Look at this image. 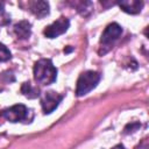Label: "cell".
Instances as JSON below:
<instances>
[{
    "label": "cell",
    "instance_id": "cell-1",
    "mask_svg": "<svg viewBox=\"0 0 149 149\" xmlns=\"http://www.w3.org/2000/svg\"><path fill=\"white\" fill-rule=\"evenodd\" d=\"M34 78L38 84L50 85L57 78V69L50 59L42 58L34 65Z\"/></svg>",
    "mask_w": 149,
    "mask_h": 149
},
{
    "label": "cell",
    "instance_id": "cell-2",
    "mask_svg": "<svg viewBox=\"0 0 149 149\" xmlns=\"http://www.w3.org/2000/svg\"><path fill=\"white\" fill-rule=\"evenodd\" d=\"M101 79V74L97 71H85L83 72L78 80H77V86H76V95L77 97H83L91 92L93 88L97 87Z\"/></svg>",
    "mask_w": 149,
    "mask_h": 149
},
{
    "label": "cell",
    "instance_id": "cell-3",
    "mask_svg": "<svg viewBox=\"0 0 149 149\" xmlns=\"http://www.w3.org/2000/svg\"><path fill=\"white\" fill-rule=\"evenodd\" d=\"M122 34V27L116 23V22H113L111 24H108L104 33L101 34V38H100V45L101 48H106L105 49V52L108 50L109 45L113 44L119 37L120 35Z\"/></svg>",
    "mask_w": 149,
    "mask_h": 149
},
{
    "label": "cell",
    "instance_id": "cell-4",
    "mask_svg": "<svg viewBox=\"0 0 149 149\" xmlns=\"http://www.w3.org/2000/svg\"><path fill=\"white\" fill-rule=\"evenodd\" d=\"M28 113H29V109L24 105L17 104V105H13L9 108H6L2 112V116L7 121L15 123V122H20V121L27 120L28 119Z\"/></svg>",
    "mask_w": 149,
    "mask_h": 149
},
{
    "label": "cell",
    "instance_id": "cell-5",
    "mask_svg": "<svg viewBox=\"0 0 149 149\" xmlns=\"http://www.w3.org/2000/svg\"><path fill=\"white\" fill-rule=\"evenodd\" d=\"M62 100H63V95L58 94L55 91L44 92V94L41 98V106H42L43 113L50 114L51 112H54L58 107V105Z\"/></svg>",
    "mask_w": 149,
    "mask_h": 149
},
{
    "label": "cell",
    "instance_id": "cell-6",
    "mask_svg": "<svg viewBox=\"0 0 149 149\" xmlns=\"http://www.w3.org/2000/svg\"><path fill=\"white\" fill-rule=\"evenodd\" d=\"M70 27V21L66 17H59L58 20H56L55 22H52L51 24L47 26L43 34L45 35V37L48 38H55L58 37L59 35L64 34Z\"/></svg>",
    "mask_w": 149,
    "mask_h": 149
},
{
    "label": "cell",
    "instance_id": "cell-7",
    "mask_svg": "<svg viewBox=\"0 0 149 149\" xmlns=\"http://www.w3.org/2000/svg\"><path fill=\"white\" fill-rule=\"evenodd\" d=\"M28 9L38 19H42L49 14V3L47 1H29Z\"/></svg>",
    "mask_w": 149,
    "mask_h": 149
},
{
    "label": "cell",
    "instance_id": "cell-8",
    "mask_svg": "<svg viewBox=\"0 0 149 149\" xmlns=\"http://www.w3.org/2000/svg\"><path fill=\"white\" fill-rule=\"evenodd\" d=\"M120 8L128 14H137L141 12L142 7H143V1H139V0H125V1H120L119 2Z\"/></svg>",
    "mask_w": 149,
    "mask_h": 149
},
{
    "label": "cell",
    "instance_id": "cell-9",
    "mask_svg": "<svg viewBox=\"0 0 149 149\" xmlns=\"http://www.w3.org/2000/svg\"><path fill=\"white\" fill-rule=\"evenodd\" d=\"M14 33L17 38L27 40L31 34V24L28 21H20L14 26Z\"/></svg>",
    "mask_w": 149,
    "mask_h": 149
},
{
    "label": "cell",
    "instance_id": "cell-10",
    "mask_svg": "<svg viewBox=\"0 0 149 149\" xmlns=\"http://www.w3.org/2000/svg\"><path fill=\"white\" fill-rule=\"evenodd\" d=\"M21 92L23 93V95H26L29 99H34L37 98L40 95V90L34 87L29 81L28 83H23L21 86Z\"/></svg>",
    "mask_w": 149,
    "mask_h": 149
},
{
    "label": "cell",
    "instance_id": "cell-11",
    "mask_svg": "<svg viewBox=\"0 0 149 149\" xmlns=\"http://www.w3.org/2000/svg\"><path fill=\"white\" fill-rule=\"evenodd\" d=\"M12 58L10 51L7 49V47L2 43H0V62H7Z\"/></svg>",
    "mask_w": 149,
    "mask_h": 149
},
{
    "label": "cell",
    "instance_id": "cell-12",
    "mask_svg": "<svg viewBox=\"0 0 149 149\" xmlns=\"http://www.w3.org/2000/svg\"><path fill=\"white\" fill-rule=\"evenodd\" d=\"M9 21H10V19H9V16L7 15V13L5 12L3 3H2V2H0V26L7 24Z\"/></svg>",
    "mask_w": 149,
    "mask_h": 149
},
{
    "label": "cell",
    "instance_id": "cell-13",
    "mask_svg": "<svg viewBox=\"0 0 149 149\" xmlns=\"http://www.w3.org/2000/svg\"><path fill=\"white\" fill-rule=\"evenodd\" d=\"M112 149H126V148H125L123 144H116V146H114Z\"/></svg>",
    "mask_w": 149,
    "mask_h": 149
},
{
    "label": "cell",
    "instance_id": "cell-14",
    "mask_svg": "<svg viewBox=\"0 0 149 149\" xmlns=\"http://www.w3.org/2000/svg\"><path fill=\"white\" fill-rule=\"evenodd\" d=\"M70 51H72V48H71V47H69V48L64 49V52H70Z\"/></svg>",
    "mask_w": 149,
    "mask_h": 149
}]
</instances>
